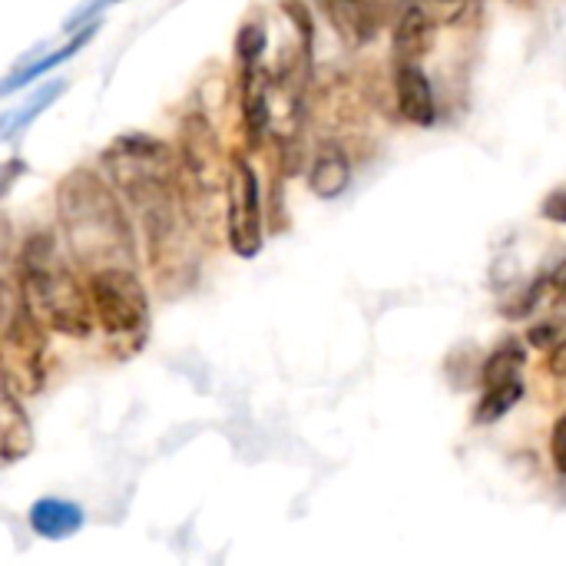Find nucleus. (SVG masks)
Instances as JSON below:
<instances>
[{
    "instance_id": "9d476101",
    "label": "nucleus",
    "mask_w": 566,
    "mask_h": 566,
    "mask_svg": "<svg viewBox=\"0 0 566 566\" xmlns=\"http://www.w3.org/2000/svg\"><path fill=\"white\" fill-rule=\"evenodd\" d=\"M395 99H398V113L408 123H415V126H434L438 123L434 86L418 63H398L395 66Z\"/></svg>"
},
{
    "instance_id": "f257e3e1",
    "label": "nucleus",
    "mask_w": 566,
    "mask_h": 566,
    "mask_svg": "<svg viewBox=\"0 0 566 566\" xmlns=\"http://www.w3.org/2000/svg\"><path fill=\"white\" fill-rule=\"evenodd\" d=\"M99 166L109 186L136 216V232L143 249L149 252V265L159 272L172 259H182V235H186V209L179 199V159L176 149L146 133L116 136Z\"/></svg>"
},
{
    "instance_id": "1a4fd4ad",
    "label": "nucleus",
    "mask_w": 566,
    "mask_h": 566,
    "mask_svg": "<svg viewBox=\"0 0 566 566\" xmlns=\"http://www.w3.org/2000/svg\"><path fill=\"white\" fill-rule=\"evenodd\" d=\"M33 451V424L20 408L17 388L0 371V468L23 461Z\"/></svg>"
},
{
    "instance_id": "aec40b11",
    "label": "nucleus",
    "mask_w": 566,
    "mask_h": 566,
    "mask_svg": "<svg viewBox=\"0 0 566 566\" xmlns=\"http://www.w3.org/2000/svg\"><path fill=\"white\" fill-rule=\"evenodd\" d=\"M262 50H265V27L262 23H245L239 30V40H235V53L239 60H262Z\"/></svg>"
},
{
    "instance_id": "4be33fe9",
    "label": "nucleus",
    "mask_w": 566,
    "mask_h": 566,
    "mask_svg": "<svg viewBox=\"0 0 566 566\" xmlns=\"http://www.w3.org/2000/svg\"><path fill=\"white\" fill-rule=\"evenodd\" d=\"M541 212H544V219H547V222H557V226H566V186H560V189H554V192H551V196L544 199Z\"/></svg>"
},
{
    "instance_id": "39448f33",
    "label": "nucleus",
    "mask_w": 566,
    "mask_h": 566,
    "mask_svg": "<svg viewBox=\"0 0 566 566\" xmlns=\"http://www.w3.org/2000/svg\"><path fill=\"white\" fill-rule=\"evenodd\" d=\"M179 199L186 216L202 226V216L216 209V196L226 186V159L219 153L216 126L206 113H189L179 133Z\"/></svg>"
},
{
    "instance_id": "20e7f679",
    "label": "nucleus",
    "mask_w": 566,
    "mask_h": 566,
    "mask_svg": "<svg viewBox=\"0 0 566 566\" xmlns=\"http://www.w3.org/2000/svg\"><path fill=\"white\" fill-rule=\"evenodd\" d=\"M93 325L119 348L136 352L149 328V295L136 265H106L86 272Z\"/></svg>"
},
{
    "instance_id": "f03ea898",
    "label": "nucleus",
    "mask_w": 566,
    "mask_h": 566,
    "mask_svg": "<svg viewBox=\"0 0 566 566\" xmlns=\"http://www.w3.org/2000/svg\"><path fill=\"white\" fill-rule=\"evenodd\" d=\"M56 219L70 259L93 272L136 265V226L119 192L93 169H73L56 186Z\"/></svg>"
},
{
    "instance_id": "6ab92c4d",
    "label": "nucleus",
    "mask_w": 566,
    "mask_h": 566,
    "mask_svg": "<svg viewBox=\"0 0 566 566\" xmlns=\"http://www.w3.org/2000/svg\"><path fill=\"white\" fill-rule=\"evenodd\" d=\"M424 10H428V17L434 20V23H441V27H451V23H461L464 20V13H468V7H471V0H418Z\"/></svg>"
},
{
    "instance_id": "423d86ee",
    "label": "nucleus",
    "mask_w": 566,
    "mask_h": 566,
    "mask_svg": "<svg viewBox=\"0 0 566 566\" xmlns=\"http://www.w3.org/2000/svg\"><path fill=\"white\" fill-rule=\"evenodd\" d=\"M0 371L17 395H36L46 378V332L30 315L20 289L0 275Z\"/></svg>"
},
{
    "instance_id": "6e6552de",
    "label": "nucleus",
    "mask_w": 566,
    "mask_h": 566,
    "mask_svg": "<svg viewBox=\"0 0 566 566\" xmlns=\"http://www.w3.org/2000/svg\"><path fill=\"white\" fill-rule=\"evenodd\" d=\"M269 99H272V70L262 60H245L239 103H242V123H245L252 146H259V139L269 133Z\"/></svg>"
},
{
    "instance_id": "0eeeda50",
    "label": "nucleus",
    "mask_w": 566,
    "mask_h": 566,
    "mask_svg": "<svg viewBox=\"0 0 566 566\" xmlns=\"http://www.w3.org/2000/svg\"><path fill=\"white\" fill-rule=\"evenodd\" d=\"M226 239L235 255L252 259L262 249L265 239V222H262V189L252 163L245 156H229L226 166Z\"/></svg>"
},
{
    "instance_id": "9b49d317",
    "label": "nucleus",
    "mask_w": 566,
    "mask_h": 566,
    "mask_svg": "<svg viewBox=\"0 0 566 566\" xmlns=\"http://www.w3.org/2000/svg\"><path fill=\"white\" fill-rule=\"evenodd\" d=\"M434 20L428 17V10L415 0L405 3L398 20H395V33H391V60L398 63H421V56L434 46Z\"/></svg>"
},
{
    "instance_id": "a211bd4d",
    "label": "nucleus",
    "mask_w": 566,
    "mask_h": 566,
    "mask_svg": "<svg viewBox=\"0 0 566 566\" xmlns=\"http://www.w3.org/2000/svg\"><path fill=\"white\" fill-rule=\"evenodd\" d=\"M66 90V83L63 80H56V83H46V86H40L27 103H20L17 109H10L3 119H0V139H10V136H17L23 126H30L33 119H36V113H43L60 93Z\"/></svg>"
},
{
    "instance_id": "dca6fc26",
    "label": "nucleus",
    "mask_w": 566,
    "mask_h": 566,
    "mask_svg": "<svg viewBox=\"0 0 566 566\" xmlns=\"http://www.w3.org/2000/svg\"><path fill=\"white\" fill-rule=\"evenodd\" d=\"M527 365V352L517 338H504L488 358H484V368H481V385L491 388V385H501V381H511L524 371Z\"/></svg>"
},
{
    "instance_id": "412c9836",
    "label": "nucleus",
    "mask_w": 566,
    "mask_h": 566,
    "mask_svg": "<svg viewBox=\"0 0 566 566\" xmlns=\"http://www.w3.org/2000/svg\"><path fill=\"white\" fill-rule=\"evenodd\" d=\"M527 342L541 352H551L557 342H560V325L557 322H537L531 332H527Z\"/></svg>"
},
{
    "instance_id": "7ed1b4c3",
    "label": "nucleus",
    "mask_w": 566,
    "mask_h": 566,
    "mask_svg": "<svg viewBox=\"0 0 566 566\" xmlns=\"http://www.w3.org/2000/svg\"><path fill=\"white\" fill-rule=\"evenodd\" d=\"M17 289L43 332L86 338L93 332V308L86 282L63 259L53 232H33L17 255Z\"/></svg>"
},
{
    "instance_id": "2eb2a0df",
    "label": "nucleus",
    "mask_w": 566,
    "mask_h": 566,
    "mask_svg": "<svg viewBox=\"0 0 566 566\" xmlns=\"http://www.w3.org/2000/svg\"><path fill=\"white\" fill-rule=\"evenodd\" d=\"M93 33H96V27H86V30H80V33H73V36H70V40H66L63 46H56L53 53H43L40 60H33L30 66H27V63H23V66H17V70H13V73H10V76H7V80L0 83V93H10V90H20L23 83H30V80H36L40 73H46L50 66H56L60 60H66V56H73V53H76L80 46H86V43H90V36H93Z\"/></svg>"
},
{
    "instance_id": "ddd939ff",
    "label": "nucleus",
    "mask_w": 566,
    "mask_h": 566,
    "mask_svg": "<svg viewBox=\"0 0 566 566\" xmlns=\"http://www.w3.org/2000/svg\"><path fill=\"white\" fill-rule=\"evenodd\" d=\"M352 186V159L338 143H322L308 166V189L318 199H338Z\"/></svg>"
},
{
    "instance_id": "b1692460",
    "label": "nucleus",
    "mask_w": 566,
    "mask_h": 566,
    "mask_svg": "<svg viewBox=\"0 0 566 566\" xmlns=\"http://www.w3.org/2000/svg\"><path fill=\"white\" fill-rule=\"evenodd\" d=\"M547 368H551L554 378H566V342H557V345L551 348Z\"/></svg>"
},
{
    "instance_id": "4468645a",
    "label": "nucleus",
    "mask_w": 566,
    "mask_h": 566,
    "mask_svg": "<svg viewBox=\"0 0 566 566\" xmlns=\"http://www.w3.org/2000/svg\"><path fill=\"white\" fill-rule=\"evenodd\" d=\"M30 527L43 541H63L73 537L83 527V511L60 497H43L30 507Z\"/></svg>"
},
{
    "instance_id": "f8f14e48",
    "label": "nucleus",
    "mask_w": 566,
    "mask_h": 566,
    "mask_svg": "<svg viewBox=\"0 0 566 566\" xmlns=\"http://www.w3.org/2000/svg\"><path fill=\"white\" fill-rule=\"evenodd\" d=\"M322 10L348 46H368L378 36L381 17L371 0H322Z\"/></svg>"
},
{
    "instance_id": "f3484780",
    "label": "nucleus",
    "mask_w": 566,
    "mask_h": 566,
    "mask_svg": "<svg viewBox=\"0 0 566 566\" xmlns=\"http://www.w3.org/2000/svg\"><path fill=\"white\" fill-rule=\"evenodd\" d=\"M524 398V381L521 375L511 378V381H501V385H491L484 388V398L478 401V411H474V421L478 424H494L501 421L504 415H511Z\"/></svg>"
},
{
    "instance_id": "5701e85b",
    "label": "nucleus",
    "mask_w": 566,
    "mask_h": 566,
    "mask_svg": "<svg viewBox=\"0 0 566 566\" xmlns=\"http://www.w3.org/2000/svg\"><path fill=\"white\" fill-rule=\"evenodd\" d=\"M551 461H554V468L560 474H566V418H560L554 424V434H551Z\"/></svg>"
}]
</instances>
